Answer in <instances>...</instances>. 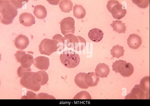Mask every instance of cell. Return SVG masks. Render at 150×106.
Instances as JSON below:
<instances>
[{
    "label": "cell",
    "instance_id": "cell-34",
    "mask_svg": "<svg viewBox=\"0 0 150 106\" xmlns=\"http://www.w3.org/2000/svg\"><path fill=\"white\" fill-rule=\"evenodd\" d=\"M56 1H47L49 3L51 4H53V3H55L56 4H59V2L60 1H58L57 2H55Z\"/></svg>",
    "mask_w": 150,
    "mask_h": 106
},
{
    "label": "cell",
    "instance_id": "cell-25",
    "mask_svg": "<svg viewBox=\"0 0 150 106\" xmlns=\"http://www.w3.org/2000/svg\"><path fill=\"white\" fill-rule=\"evenodd\" d=\"M74 100H91L90 94L86 91H83L77 93L74 98Z\"/></svg>",
    "mask_w": 150,
    "mask_h": 106
},
{
    "label": "cell",
    "instance_id": "cell-17",
    "mask_svg": "<svg viewBox=\"0 0 150 106\" xmlns=\"http://www.w3.org/2000/svg\"><path fill=\"white\" fill-rule=\"evenodd\" d=\"M33 13L36 17L40 19H45L47 15V11L45 6L39 4L35 6Z\"/></svg>",
    "mask_w": 150,
    "mask_h": 106
},
{
    "label": "cell",
    "instance_id": "cell-30",
    "mask_svg": "<svg viewBox=\"0 0 150 106\" xmlns=\"http://www.w3.org/2000/svg\"><path fill=\"white\" fill-rule=\"evenodd\" d=\"M38 98L37 95L35 93L31 91H28L26 95L23 96L21 98V99H36Z\"/></svg>",
    "mask_w": 150,
    "mask_h": 106
},
{
    "label": "cell",
    "instance_id": "cell-24",
    "mask_svg": "<svg viewBox=\"0 0 150 106\" xmlns=\"http://www.w3.org/2000/svg\"><path fill=\"white\" fill-rule=\"evenodd\" d=\"M150 78L146 76L142 78L140 81L139 86L142 90L146 93H149Z\"/></svg>",
    "mask_w": 150,
    "mask_h": 106
},
{
    "label": "cell",
    "instance_id": "cell-13",
    "mask_svg": "<svg viewBox=\"0 0 150 106\" xmlns=\"http://www.w3.org/2000/svg\"><path fill=\"white\" fill-rule=\"evenodd\" d=\"M30 43V40L27 37L23 35H19L14 41V45L17 49L23 50L27 48Z\"/></svg>",
    "mask_w": 150,
    "mask_h": 106
},
{
    "label": "cell",
    "instance_id": "cell-6",
    "mask_svg": "<svg viewBox=\"0 0 150 106\" xmlns=\"http://www.w3.org/2000/svg\"><path fill=\"white\" fill-rule=\"evenodd\" d=\"M60 43L57 40L45 38L41 42L39 46V51L41 54L50 56L56 52L60 47Z\"/></svg>",
    "mask_w": 150,
    "mask_h": 106
},
{
    "label": "cell",
    "instance_id": "cell-9",
    "mask_svg": "<svg viewBox=\"0 0 150 106\" xmlns=\"http://www.w3.org/2000/svg\"><path fill=\"white\" fill-rule=\"evenodd\" d=\"M125 99L143 100L149 99V93H146L143 91L139 85H135L131 92L128 94Z\"/></svg>",
    "mask_w": 150,
    "mask_h": 106
},
{
    "label": "cell",
    "instance_id": "cell-27",
    "mask_svg": "<svg viewBox=\"0 0 150 106\" xmlns=\"http://www.w3.org/2000/svg\"><path fill=\"white\" fill-rule=\"evenodd\" d=\"M132 1L135 4L142 8H145L148 7L149 5L150 1Z\"/></svg>",
    "mask_w": 150,
    "mask_h": 106
},
{
    "label": "cell",
    "instance_id": "cell-31",
    "mask_svg": "<svg viewBox=\"0 0 150 106\" xmlns=\"http://www.w3.org/2000/svg\"><path fill=\"white\" fill-rule=\"evenodd\" d=\"M26 54L25 51H16V53L14 54V55L16 57V59L17 60V62H20L21 58L24 54Z\"/></svg>",
    "mask_w": 150,
    "mask_h": 106
},
{
    "label": "cell",
    "instance_id": "cell-4",
    "mask_svg": "<svg viewBox=\"0 0 150 106\" xmlns=\"http://www.w3.org/2000/svg\"><path fill=\"white\" fill-rule=\"evenodd\" d=\"M62 63L68 68H73L78 65L80 58L76 53L71 50L65 51L60 55Z\"/></svg>",
    "mask_w": 150,
    "mask_h": 106
},
{
    "label": "cell",
    "instance_id": "cell-33",
    "mask_svg": "<svg viewBox=\"0 0 150 106\" xmlns=\"http://www.w3.org/2000/svg\"><path fill=\"white\" fill-rule=\"evenodd\" d=\"M63 37L60 34L55 35L52 38V39L57 40L60 43L62 44V39Z\"/></svg>",
    "mask_w": 150,
    "mask_h": 106
},
{
    "label": "cell",
    "instance_id": "cell-16",
    "mask_svg": "<svg viewBox=\"0 0 150 106\" xmlns=\"http://www.w3.org/2000/svg\"><path fill=\"white\" fill-rule=\"evenodd\" d=\"M104 33L100 29L94 28L89 31L88 37L91 41L95 42H98L102 40Z\"/></svg>",
    "mask_w": 150,
    "mask_h": 106
},
{
    "label": "cell",
    "instance_id": "cell-23",
    "mask_svg": "<svg viewBox=\"0 0 150 106\" xmlns=\"http://www.w3.org/2000/svg\"><path fill=\"white\" fill-rule=\"evenodd\" d=\"M125 51L123 47L117 45L113 46L112 49L110 50V53L113 58H119L124 55Z\"/></svg>",
    "mask_w": 150,
    "mask_h": 106
},
{
    "label": "cell",
    "instance_id": "cell-28",
    "mask_svg": "<svg viewBox=\"0 0 150 106\" xmlns=\"http://www.w3.org/2000/svg\"><path fill=\"white\" fill-rule=\"evenodd\" d=\"M39 71L42 77V80L41 83V85L42 86H44L47 83L49 79L48 74L45 71L41 70Z\"/></svg>",
    "mask_w": 150,
    "mask_h": 106
},
{
    "label": "cell",
    "instance_id": "cell-19",
    "mask_svg": "<svg viewBox=\"0 0 150 106\" xmlns=\"http://www.w3.org/2000/svg\"><path fill=\"white\" fill-rule=\"evenodd\" d=\"M125 24L123 23L122 21L115 20L112 21V23L110 25L113 29V31H115L117 33H125L126 31V26Z\"/></svg>",
    "mask_w": 150,
    "mask_h": 106
},
{
    "label": "cell",
    "instance_id": "cell-26",
    "mask_svg": "<svg viewBox=\"0 0 150 106\" xmlns=\"http://www.w3.org/2000/svg\"><path fill=\"white\" fill-rule=\"evenodd\" d=\"M10 1L16 9L22 8L24 5L27 3L28 1H17V0H10Z\"/></svg>",
    "mask_w": 150,
    "mask_h": 106
},
{
    "label": "cell",
    "instance_id": "cell-10",
    "mask_svg": "<svg viewBox=\"0 0 150 106\" xmlns=\"http://www.w3.org/2000/svg\"><path fill=\"white\" fill-rule=\"evenodd\" d=\"M33 64L41 70L47 71L50 65V59L45 56H38L34 59Z\"/></svg>",
    "mask_w": 150,
    "mask_h": 106
},
{
    "label": "cell",
    "instance_id": "cell-14",
    "mask_svg": "<svg viewBox=\"0 0 150 106\" xmlns=\"http://www.w3.org/2000/svg\"><path fill=\"white\" fill-rule=\"evenodd\" d=\"M110 69L107 65L104 63H99L95 69V74L97 76L101 78L107 77L109 74Z\"/></svg>",
    "mask_w": 150,
    "mask_h": 106
},
{
    "label": "cell",
    "instance_id": "cell-22",
    "mask_svg": "<svg viewBox=\"0 0 150 106\" xmlns=\"http://www.w3.org/2000/svg\"><path fill=\"white\" fill-rule=\"evenodd\" d=\"M73 4L69 0H63L60 1L59 7L61 10L64 13H69L72 10Z\"/></svg>",
    "mask_w": 150,
    "mask_h": 106
},
{
    "label": "cell",
    "instance_id": "cell-12",
    "mask_svg": "<svg viewBox=\"0 0 150 106\" xmlns=\"http://www.w3.org/2000/svg\"><path fill=\"white\" fill-rule=\"evenodd\" d=\"M142 40L141 37L136 34L129 35L127 39V43L131 49L137 50L141 46Z\"/></svg>",
    "mask_w": 150,
    "mask_h": 106
},
{
    "label": "cell",
    "instance_id": "cell-18",
    "mask_svg": "<svg viewBox=\"0 0 150 106\" xmlns=\"http://www.w3.org/2000/svg\"><path fill=\"white\" fill-rule=\"evenodd\" d=\"M34 60V59L32 55L25 54L21 57L19 62L22 67L28 69L30 68L31 65L33 64Z\"/></svg>",
    "mask_w": 150,
    "mask_h": 106
},
{
    "label": "cell",
    "instance_id": "cell-1",
    "mask_svg": "<svg viewBox=\"0 0 150 106\" xmlns=\"http://www.w3.org/2000/svg\"><path fill=\"white\" fill-rule=\"evenodd\" d=\"M42 80V74L40 71L29 72L24 74L20 79V82L24 88L38 91L40 90Z\"/></svg>",
    "mask_w": 150,
    "mask_h": 106
},
{
    "label": "cell",
    "instance_id": "cell-5",
    "mask_svg": "<svg viewBox=\"0 0 150 106\" xmlns=\"http://www.w3.org/2000/svg\"><path fill=\"white\" fill-rule=\"evenodd\" d=\"M113 71L116 73H120L124 77L132 76L134 71V67L130 62L124 60H119L113 62L112 65Z\"/></svg>",
    "mask_w": 150,
    "mask_h": 106
},
{
    "label": "cell",
    "instance_id": "cell-2",
    "mask_svg": "<svg viewBox=\"0 0 150 106\" xmlns=\"http://www.w3.org/2000/svg\"><path fill=\"white\" fill-rule=\"evenodd\" d=\"M0 13L1 22L5 25H8L13 23L18 15V11L10 1L1 0Z\"/></svg>",
    "mask_w": 150,
    "mask_h": 106
},
{
    "label": "cell",
    "instance_id": "cell-7",
    "mask_svg": "<svg viewBox=\"0 0 150 106\" xmlns=\"http://www.w3.org/2000/svg\"><path fill=\"white\" fill-rule=\"evenodd\" d=\"M106 7L109 11L112 13L113 18L118 20L124 18L127 14L126 9L118 1L115 0L108 1Z\"/></svg>",
    "mask_w": 150,
    "mask_h": 106
},
{
    "label": "cell",
    "instance_id": "cell-8",
    "mask_svg": "<svg viewBox=\"0 0 150 106\" xmlns=\"http://www.w3.org/2000/svg\"><path fill=\"white\" fill-rule=\"evenodd\" d=\"M59 23L62 33L64 36L69 34H74L75 22L73 18L71 17L65 18Z\"/></svg>",
    "mask_w": 150,
    "mask_h": 106
},
{
    "label": "cell",
    "instance_id": "cell-21",
    "mask_svg": "<svg viewBox=\"0 0 150 106\" xmlns=\"http://www.w3.org/2000/svg\"><path fill=\"white\" fill-rule=\"evenodd\" d=\"M86 74L85 73H79L77 74L75 77V83L79 88L82 89H86L89 88L84 81V78Z\"/></svg>",
    "mask_w": 150,
    "mask_h": 106
},
{
    "label": "cell",
    "instance_id": "cell-20",
    "mask_svg": "<svg viewBox=\"0 0 150 106\" xmlns=\"http://www.w3.org/2000/svg\"><path fill=\"white\" fill-rule=\"evenodd\" d=\"M74 15L78 19H83L86 14V11L81 5L75 4L73 8Z\"/></svg>",
    "mask_w": 150,
    "mask_h": 106
},
{
    "label": "cell",
    "instance_id": "cell-29",
    "mask_svg": "<svg viewBox=\"0 0 150 106\" xmlns=\"http://www.w3.org/2000/svg\"><path fill=\"white\" fill-rule=\"evenodd\" d=\"M31 69L30 68L26 69L23 68L21 66H19L17 70V74L18 77L19 78H21L24 75V74L26 73V72H31Z\"/></svg>",
    "mask_w": 150,
    "mask_h": 106
},
{
    "label": "cell",
    "instance_id": "cell-15",
    "mask_svg": "<svg viewBox=\"0 0 150 106\" xmlns=\"http://www.w3.org/2000/svg\"><path fill=\"white\" fill-rule=\"evenodd\" d=\"M84 79L86 84L89 87L97 86L100 81L99 77L97 76L95 73L93 72H89L86 74Z\"/></svg>",
    "mask_w": 150,
    "mask_h": 106
},
{
    "label": "cell",
    "instance_id": "cell-32",
    "mask_svg": "<svg viewBox=\"0 0 150 106\" xmlns=\"http://www.w3.org/2000/svg\"><path fill=\"white\" fill-rule=\"evenodd\" d=\"M43 97H43L42 99H55V98H54V96H53L52 95H48L47 93H43L39 94L38 95L37 99H41V98Z\"/></svg>",
    "mask_w": 150,
    "mask_h": 106
},
{
    "label": "cell",
    "instance_id": "cell-11",
    "mask_svg": "<svg viewBox=\"0 0 150 106\" xmlns=\"http://www.w3.org/2000/svg\"><path fill=\"white\" fill-rule=\"evenodd\" d=\"M19 20L22 25L28 27L34 25L36 22L34 16L32 14L27 12H25L20 14Z\"/></svg>",
    "mask_w": 150,
    "mask_h": 106
},
{
    "label": "cell",
    "instance_id": "cell-3",
    "mask_svg": "<svg viewBox=\"0 0 150 106\" xmlns=\"http://www.w3.org/2000/svg\"><path fill=\"white\" fill-rule=\"evenodd\" d=\"M62 44L77 51H81L85 48L86 41L84 38L80 36H76L71 34L65 36L62 39Z\"/></svg>",
    "mask_w": 150,
    "mask_h": 106
}]
</instances>
